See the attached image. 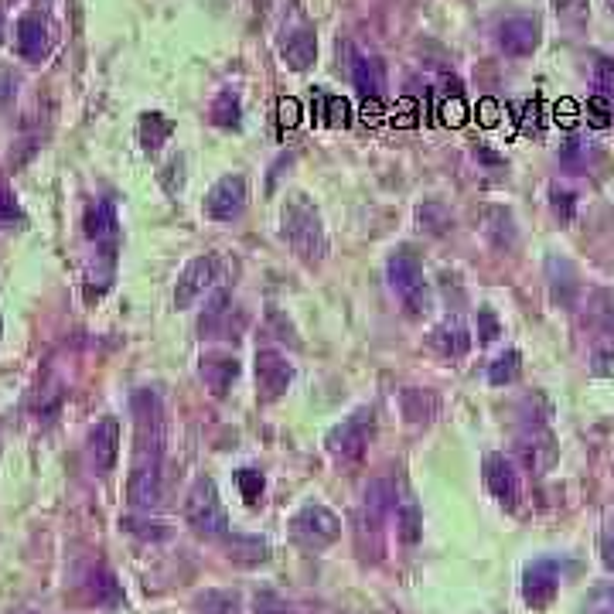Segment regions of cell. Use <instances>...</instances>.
<instances>
[{"instance_id":"6da1fadb","label":"cell","mask_w":614,"mask_h":614,"mask_svg":"<svg viewBox=\"0 0 614 614\" xmlns=\"http://www.w3.org/2000/svg\"><path fill=\"white\" fill-rule=\"evenodd\" d=\"M134 420H137V447L134 471H130V505L151 512L161 505V458H164V406L154 389L134 393Z\"/></svg>"},{"instance_id":"7a4b0ae2","label":"cell","mask_w":614,"mask_h":614,"mask_svg":"<svg viewBox=\"0 0 614 614\" xmlns=\"http://www.w3.org/2000/svg\"><path fill=\"white\" fill-rule=\"evenodd\" d=\"M280 236L290 246V253L304 263V267H318L328 253V236L321 226V215L307 195H290L280 215Z\"/></svg>"},{"instance_id":"3957f363","label":"cell","mask_w":614,"mask_h":614,"mask_svg":"<svg viewBox=\"0 0 614 614\" xmlns=\"http://www.w3.org/2000/svg\"><path fill=\"white\" fill-rule=\"evenodd\" d=\"M386 277L406 311L410 314L427 311V280H423V263L413 246H396V250L389 253Z\"/></svg>"},{"instance_id":"277c9868","label":"cell","mask_w":614,"mask_h":614,"mask_svg":"<svg viewBox=\"0 0 614 614\" xmlns=\"http://www.w3.org/2000/svg\"><path fill=\"white\" fill-rule=\"evenodd\" d=\"M185 519L198 536L205 539H226L229 536V516L222 505L219 492H215L212 478H198L185 499Z\"/></svg>"},{"instance_id":"5b68a950","label":"cell","mask_w":614,"mask_h":614,"mask_svg":"<svg viewBox=\"0 0 614 614\" xmlns=\"http://www.w3.org/2000/svg\"><path fill=\"white\" fill-rule=\"evenodd\" d=\"M372 427H376L372 406H359L352 417H345L342 423H335V427L328 430V437H325L328 454L342 464H359L365 458V451H369Z\"/></svg>"},{"instance_id":"8992f818","label":"cell","mask_w":614,"mask_h":614,"mask_svg":"<svg viewBox=\"0 0 614 614\" xmlns=\"http://www.w3.org/2000/svg\"><path fill=\"white\" fill-rule=\"evenodd\" d=\"M396 512V485L389 478H376L369 481L362 499V512H359V536H372V550L379 553V539L386 533V522Z\"/></svg>"},{"instance_id":"52a82bcc","label":"cell","mask_w":614,"mask_h":614,"mask_svg":"<svg viewBox=\"0 0 614 614\" xmlns=\"http://www.w3.org/2000/svg\"><path fill=\"white\" fill-rule=\"evenodd\" d=\"M290 533H294V539L304 550H325V546H331L342 536V519L331 509H325V505L311 502L290 519Z\"/></svg>"},{"instance_id":"ba28073f","label":"cell","mask_w":614,"mask_h":614,"mask_svg":"<svg viewBox=\"0 0 614 614\" xmlns=\"http://www.w3.org/2000/svg\"><path fill=\"white\" fill-rule=\"evenodd\" d=\"M560 594V567L557 560H536L526 567V577H522V601L529 604L533 611H543L557 601Z\"/></svg>"},{"instance_id":"9c48e42d","label":"cell","mask_w":614,"mask_h":614,"mask_svg":"<svg viewBox=\"0 0 614 614\" xmlns=\"http://www.w3.org/2000/svg\"><path fill=\"white\" fill-rule=\"evenodd\" d=\"M246 212V181L239 174H226L212 185L205 198V215L212 222H236Z\"/></svg>"},{"instance_id":"30bf717a","label":"cell","mask_w":614,"mask_h":614,"mask_svg":"<svg viewBox=\"0 0 614 614\" xmlns=\"http://www.w3.org/2000/svg\"><path fill=\"white\" fill-rule=\"evenodd\" d=\"M215 280H219V260H215L212 253L195 256V260L188 263L185 270H181L178 287H174V304H178V307H192L198 297L205 294V290L215 287Z\"/></svg>"},{"instance_id":"8fae6325","label":"cell","mask_w":614,"mask_h":614,"mask_svg":"<svg viewBox=\"0 0 614 614\" xmlns=\"http://www.w3.org/2000/svg\"><path fill=\"white\" fill-rule=\"evenodd\" d=\"M290 379H294V369H290V362L284 355L273 352V348H260V352H256V389H260L263 403L280 400V396L287 393Z\"/></svg>"},{"instance_id":"7c38bea8","label":"cell","mask_w":614,"mask_h":614,"mask_svg":"<svg viewBox=\"0 0 614 614\" xmlns=\"http://www.w3.org/2000/svg\"><path fill=\"white\" fill-rule=\"evenodd\" d=\"M485 485L492 492V499L505 505V509H516L522 485H519V471L505 454H488L485 458Z\"/></svg>"},{"instance_id":"4fadbf2b","label":"cell","mask_w":614,"mask_h":614,"mask_svg":"<svg viewBox=\"0 0 614 614\" xmlns=\"http://www.w3.org/2000/svg\"><path fill=\"white\" fill-rule=\"evenodd\" d=\"M116 458H120V423L116 417H103L89 434V464L96 475H110Z\"/></svg>"},{"instance_id":"5bb4252c","label":"cell","mask_w":614,"mask_h":614,"mask_svg":"<svg viewBox=\"0 0 614 614\" xmlns=\"http://www.w3.org/2000/svg\"><path fill=\"white\" fill-rule=\"evenodd\" d=\"M198 379H202L212 396L222 400L239 379V359L229 352H205L202 362H198Z\"/></svg>"},{"instance_id":"9a60e30c","label":"cell","mask_w":614,"mask_h":614,"mask_svg":"<svg viewBox=\"0 0 614 614\" xmlns=\"http://www.w3.org/2000/svg\"><path fill=\"white\" fill-rule=\"evenodd\" d=\"M232 314H236L232 294L229 290H215L212 301L205 304V311H202V321H198L202 338H236V331L243 325H232Z\"/></svg>"},{"instance_id":"2e32d148","label":"cell","mask_w":614,"mask_h":614,"mask_svg":"<svg viewBox=\"0 0 614 614\" xmlns=\"http://www.w3.org/2000/svg\"><path fill=\"white\" fill-rule=\"evenodd\" d=\"M539 45V24L533 18H505L499 24V48L505 55H516V58H526L533 55Z\"/></svg>"},{"instance_id":"e0dca14e","label":"cell","mask_w":614,"mask_h":614,"mask_svg":"<svg viewBox=\"0 0 614 614\" xmlns=\"http://www.w3.org/2000/svg\"><path fill=\"white\" fill-rule=\"evenodd\" d=\"M86 236L93 239L103 253L116 250V236H120V222H116V209L110 202H93L86 209ZM116 256V253H113Z\"/></svg>"},{"instance_id":"ac0fdd59","label":"cell","mask_w":614,"mask_h":614,"mask_svg":"<svg viewBox=\"0 0 614 614\" xmlns=\"http://www.w3.org/2000/svg\"><path fill=\"white\" fill-rule=\"evenodd\" d=\"M430 345H434L444 359H464L471 348V331L461 318H444L441 325L430 331Z\"/></svg>"},{"instance_id":"d6986e66","label":"cell","mask_w":614,"mask_h":614,"mask_svg":"<svg viewBox=\"0 0 614 614\" xmlns=\"http://www.w3.org/2000/svg\"><path fill=\"white\" fill-rule=\"evenodd\" d=\"M14 41H18V52L28 62H38L41 55L48 52V24L41 14H24L18 21V31H14Z\"/></svg>"},{"instance_id":"ffe728a7","label":"cell","mask_w":614,"mask_h":614,"mask_svg":"<svg viewBox=\"0 0 614 614\" xmlns=\"http://www.w3.org/2000/svg\"><path fill=\"white\" fill-rule=\"evenodd\" d=\"M352 82L355 89L365 96V99H383V89H386V72H383V62L379 58H369V55H359L352 65Z\"/></svg>"},{"instance_id":"44dd1931","label":"cell","mask_w":614,"mask_h":614,"mask_svg":"<svg viewBox=\"0 0 614 614\" xmlns=\"http://www.w3.org/2000/svg\"><path fill=\"white\" fill-rule=\"evenodd\" d=\"M314 55H318V38H314L311 28L294 31V35L284 41V58L290 69H297V72L307 69V65L314 62Z\"/></svg>"},{"instance_id":"7402d4cb","label":"cell","mask_w":614,"mask_h":614,"mask_svg":"<svg viewBox=\"0 0 614 614\" xmlns=\"http://www.w3.org/2000/svg\"><path fill=\"white\" fill-rule=\"evenodd\" d=\"M400 406H403V417L410 423H427L437 413V396L427 393V389H403Z\"/></svg>"},{"instance_id":"603a6c76","label":"cell","mask_w":614,"mask_h":614,"mask_svg":"<svg viewBox=\"0 0 614 614\" xmlns=\"http://www.w3.org/2000/svg\"><path fill=\"white\" fill-rule=\"evenodd\" d=\"M522 372V355L516 352V348H509V352H502L499 359H495L492 365H488V383L492 386H509L516 383Z\"/></svg>"},{"instance_id":"cb8c5ba5","label":"cell","mask_w":614,"mask_h":614,"mask_svg":"<svg viewBox=\"0 0 614 614\" xmlns=\"http://www.w3.org/2000/svg\"><path fill=\"white\" fill-rule=\"evenodd\" d=\"M171 130H174L171 120H164L161 113H147L144 123H140V140H144L147 151H157V147L171 137Z\"/></svg>"},{"instance_id":"d4e9b609","label":"cell","mask_w":614,"mask_h":614,"mask_svg":"<svg viewBox=\"0 0 614 614\" xmlns=\"http://www.w3.org/2000/svg\"><path fill=\"white\" fill-rule=\"evenodd\" d=\"M198 614H239L236 591H209L198 597Z\"/></svg>"},{"instance_id":"484cf974","label":"cell","mask_w":614,"mask_h":614,"mask_svg":"<svg viewBox=\"0 0 614 614\" xmlns=\"http://www.w3.org/2000/svg\"><path fill=\"white\" fill-rule=\"evenodd\" d=\"M417 219H420V229L434 232V236H441V232H447V229H451V212H447L444 205H437V202H427V205H420Z\"/></svg>"},{"instance_id":"4316f807","label":"cell","mask_w":614,"mask_h":614,"mask_svg":"<svg viewBox=\"0 0 614 614\" xmlns=\"http://www.w3.org/2000/svg\"><path fill=\"white\" fill-rule=\"evenodd\" d=\"M212 120L219 123V127H239V99L232 89H226V93L212 103Z\"/></svg>"},{"instance_id":"83f0119b","label":"cell","mask_w":614,"mask_h":614,"mask_svg":"<svg viewBox=\"0 0 614 614\" xmlns=\"http://www.w3.org/2000/svg\"><path fill=\"white\" fill-rule=\"evenodd\" d=\"M594 89L604 103H611L614 110V62L611 58H597L594 62Z\"/></svg>"},{"instance_id":"f1b7e54d","label":"cell","mask_w":614,"mask_h":614,"mask_svg":"<svg viewBox=\"0 0 614 614\" xmlns=\"http://www.w3.org/2000/svg\"><path fill=\"white\" fill-rule=\"evenodd\" d=\"M591 372L594 376H604V379H611L614 376V338H601V342L594 345V352H591Z\"/></svg>"},{"instance_id":"f546056e","label":"cell","mask_w":614,"mask_h":614,"mask_svg":"<svg viewBox=\"0 0 614 614\" xmlns=\"http://www.w3.org/2000/svg\"><path fill=\"white\" fill-rule=\"evenodd\" d=\"M318 116L331 127H345L348 123V103L342 96H321L318 99Z\"/></svg>"},{"instance_id":"4dcf8cb0","label":"cell","mask_w":614,"mask_h":614,"mask_svg":"<svg viewBox=\"0 0 614 614\" xmlns=\"http://www.w3.org/2000/svg\"><path fill=\"white\" fill-rule=\"evenodd\" d=\"M236 485H239V495H243L246 502L256 505L263 499V475L256 468H243L236 475Z\"/></svg>"},{"instance_id":"1f68e13d","label":"cell","mask_w":614,"mask_h":614,"mask_svg":"<svg viewBox=\"0 0 614 614\" xmlns=\"http://www.w3.org/2000/svg\"><path fill=\"white\" fill-rule=\"evenodd\" d=\"M396 526H400L403 543H417V539H420V512H417V505H403V509L396 512Z\"/></svg>"},{"instance_id":"d6a6232c","label":"cell","mask_w":614,"mask_h":614,"mask_svg":"<svg viewBox=\"0 0 614 614\" xmlns=\"http://www.w3.org/2000/svg\"><path fill=\"white\" fill-rule=\"evenodd\" d=\"M550 205H553V215H557L560 222H574V212H577V195L574 192H567V188H553Z\"/></svg>"},{"instance_id":"836d02e7","label":"cell","mask_w":614,"mask_h":614,"mask_svg":"<svg viewBox=\"0 0 614 614\" xmlns=\"http://www.w3.org/2000/svg\"><path fill=\"white\" fill-rule=\"evenodd\" d=\"M478 335H481V342H495V338L502 335V325H499V318H495L492 307H481L478 311Z\"/></svg>"},{"instance_id":"e575fe53","label":"cell","mask_w":614,"mask_h":614,"mask_svg":"<svg viewBox=\"0 0 614 614\" xmlns=\"http://www.w3.org/2000/svg\"><path fill=\"white\" fill-rule=\"evenodd\" d=\"M21 219V209H18V198H14L11 188L0 181V222H14Z\"/></svg>"},{"instance_id":"d590c367","label":"cell","mask_w":614,"mask_h":614,"mask_svg":"<svg viewBox=\"0 0 614 614\" xmlns=\"http://www.w3.org/2000/svg\"><path fill=\"white\" fill-rule=\"evenodd\" d=\"M256 614H287V601H280L277 594L263 591V594H256Z\"/></svg>"},{"instance_id":"8d00e7d4","label":"cell","mask_w":614,"mask_h":614,"mask_svg":"<svg viewBox=\"0 0 614 614\" xmlns=\"http://www.w3.org/2000/svg\"><path fill=\"white\" fill-rule=\"evenodd\" d=\"M587 113H591V123H594V127H608L614 110H611V103H604L601 96H594L591 103H587Z\"/></svg>"},{"instance_id":"74e56055","label":"cell","mask_w":614,"mask_h":614,"mask_svg":"<svg viewBox=\"0 0 614 614\" xmlns=\"http://www.w3.org/2000/svg\"><path fill=\"white\" fill-rule=\"evenodd\" d=\"M280 123H284V127H294L297 123V116H301V110H297V103L294 99H280Z\"/></svg>"},{"instance_id":"f35d334b","label":"cell","mask_w":614,"mask_h":614,"mask_svg":"<svg viewBox=\"0 0 614 614\" xmlns=\"http://www.w3.org/2000/svg\"><path fill=\"white\" fill-rule=\"evenodd\" d=\"M591 614H614V587H611V591H601V594L594 597Z\"/></svg>"},{"instance_id":"ab89813d","label":"cell","mask_w":614,"mask_h":614,"mask_svg":"<svg viewBox=\"0 0 614 614\" xmlns=\"http://www.w3.org/2000/svg\"><path fill=\"white\" fill-rule=\"evenodd\" d=\"M601 557H604V567H608V570H614V536H608V539H604V546H601Z\"/></svg>"},{"instance_id":"60d3db41","label":"cell","mask_w":614,"mask_h":614,"mask_svg":"<svg viewBox=\"0 0 614 614\" xmlns=\"http://www.w3.org/2000/svg\"><path fill=\"white\" fill-rule=\"evenodd\" d=\"M608 7H611V11H614V0H608Z\"/></svg>"}]
</instances>
